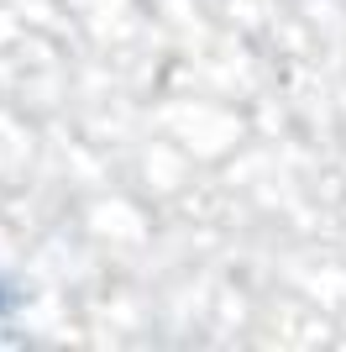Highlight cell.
Here are the masks:
<instances>
[{
	"label": "cell",
	"instance_id": "6da1fadb",
	"mask_svg": "<svg viewBox=\"0 0 346 352\" xmlns=\"http://www.w3.org/2000/svg\"><path fill=\"white\" fill-rule=\"evenodd\" d=\"M21 300H27V294H21L11 279H5V274H0V316H11V310L21 305Z\"/></svg>",
	"mask_w": 346,
	"mask_h": 352
}]
</instances>
